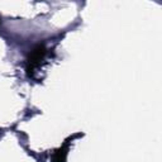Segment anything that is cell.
<instances>
[{
    "mask_svg": "<svg viewBox=\"0 0 162 162\" xmlns=\"http://www.w3.org/2000/svg\"><path fill=\"white\" fill-rule=\"evenodd\" d=\"M46 55V48L45 46H37L35 48L32 50V52L29 53L28 56V60H27V72L28 75H30L33 72V70L40 63V61L43 60Z\"/></svg>",
    "mask_w": 162,
    "mask_h": 162,
    "instance_id": "1",
    "label": "cell"
},
{
    "mask_svg": "<svg viewBox=\"0 0 162 162\" xmlns=\"http://www.w3.org/2000/svg\"><path fill=\"white\" fill-rule=\"evenodd\" d=\"M65 156H66L65 148L58 149L57 153H56V161H57V162H63V161H65Z\"/></svg>",
    "mask_w": 162,
    "mask_h": 162,
    "instance_id": "2",
    "label": "cell"
}]
</instances>
